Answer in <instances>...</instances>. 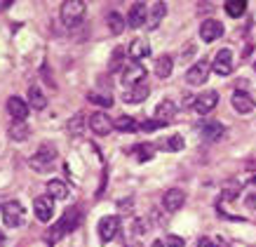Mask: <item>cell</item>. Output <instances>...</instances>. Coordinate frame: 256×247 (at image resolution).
Segmentation results:
<instances>
[{
    "label": "cell",
    "mask_w": 256,
    "mask_h": 247,
    "mask_svg": "<svg viewBox=\"0 0 256 247\" xmlns=\"http://www.w3.org/2000/svg\"><path fill=\"white\" fill-rule=\"evenodd\" d=\"M85 12H87V5L85 3H80V0H66V3H62V22H64V26L73 29V26L82 24Z\"/></svg>",
    "instance_id": "1"
},
{
    "label": "cell",
    "mask_w": 256,
    "mask_h": 247,
    "mask_svg": "<svg viewBox=\"0 0 256 247\" xmlns=\"http://www.w3.org/2000/svg\"><path fill=\"white\" fill-rule=\"evenodd\" d=\"M54 160H56V148L52 146V144H42V146L38 148V153L31 155L28 165H31V170H36V172H50L54 167V165H52Z\"/></svg>",
    "instance_id": "2"
},
{
    "label": "cell",
    "mask_w": 256,
    "mask_h": 247,
    "mask_svg": "<svg viewBox=\"0 0 256 247\" xmlns=\"http://www.w3.org/2000/svg\"><path fill=\"white\" fill-rule=\"evenodd\" d=\"M0 216H2V224L8 228H19L24 224V216H26V209L19 200H10L0 207Z\"/></svg>",
    "instance_id": "3"
},
{
    "label": "cell",
    "mask_w": 256,
    "mask_h": 247,
    "mask_svg": "<svg viewBox=\"0 0 256 247\" xmlns=\"http://www.w3.org/2000/svg\"><path fill=\"white\" fill-rule=\"evenodd\" d=\"M216 104H218V92L210 90V92L198 94V99L193 101V111L200 113V116H207V113H212L216 108Z\"/></svg>",
    "instance_id": "4"
},
{
    "label": "cell",
    "mask_w": 256,
    "mask_h": 247,
    "mask_svg": "<svg viewBox=\"0 0 256 247\" xmlns=\"http://www.w3.org/2000/svg\"><path fill=\"white\" fill-rule=\"evenodd\" d=\"M33 212H36V216H38L40 221L47 224V221L54 216V200H52L50 195H40V198L33 200Z\"/></svg>",
    "instance_id": "5"
},
{
    "label": "cell",
    "mask_w": 256,
    "mask_h": 247,
    "mask_svg": "<svg viewBox=\"0 0 256 247\" xmlns=\"http://www.w3.org/2000/svg\"><path fill=\"white\" fill-rule=\"evenodd\" d=\"M207 78H210V64L198 62V64H193V66L188 69L186 83L188 85H193V87H198V85H202V83H207Z\"/></svg>",
    "instance_id": "6"
},
{
    "label": "cell",
    "mask_w": 256,
    "mask_h": 247,
    "mask_svg": "<svg viewBox=\"0 0 256 247\" xmlns=\"http://www.w3.org/2000/svg\"><path fill=\"white\" fill-rule=\"evenodd\" d=\"M90 127H92L94 134H99V137H106L110 130H116V123L110 120L104 111H96L92 118H90Z\"/></svg>",
    "instance_id": "7"
},
{
    "label": "cell",
    "mask_w": 256,
    "mask_h": 247,
    "mask_svg": "<svg viewBox=\"0 0 256 247\" xmlns=\"http://www.w3.org/2000/svg\"><path fill=\"white\" fill-rule=\"evenodd\" d=\"M212 69L216 71L218 76H230V71H233V52L230 50H218L214 62H212Z\"/></svg>",
    "instance_id": "8"
},
{
    "label": "cell",
    "mask_w": 256,
    "mask_h": 247,
    "mask_svg": "<svg viewBox=\"0 0 256 247\" xmlns=\"http://www.w3.org/2000/svg\"><path fill=\"white\" fill-rule=\"evenodd\" d=\"M224 36V24L216 22V19H204L200 26V38L204 43H214L216 38Z\"/></svg>",
    "instance_id": "9"
},
{
    "label": "cell",
    "mask_w": 256,
    "mask_h": 247,
    "mask_svg": "<svg viewBox=\"0 0 256 247\" xmlns=\"http://www.w3.org/2000/svg\"><path fill=\"white\" fill-rule=\"evenodd\" d=\"M230 104H233V108L238 111V113H242V116H247V113H252L256 108V101L252 94L247 92H233V97H230Z\"/></svg>",
    "instance_id": "10"
},
{
    "label": "cell",
    "mask_w": 256,
    "mask_h": 247,
    "mask_svg": "<svg viewBox=\"0 0 256 247\" xmlns=\"http://www.w3.org/2000/svg\"><path fill=\"white\" fill-rule=\"evenodd\" d=\"M184 202H186V193H184L181 188H170V191L162 195V207L167 209V212H178V209L184 207Z\"/></svg>",
    "instance_id": "11"
},
{
    "label": "cell",
    "mask_w": 256,
    "mask_h": 247,
    "mask_svg": "<svg viewBox=\"0 0 256 247\" xmlns=\"http://www.w3.org/2000/svg\"><path fill=\"white\" fill-rule=\"evenodd\" d=\"M118 228H120V219L118 216H104L99 221V238L101 242H110V240L116 238Z\"/></svg>",
    "instance_id": "12"
},
{
    "label": "cell",
    "mask_w": 256,
    "mask_h": 247,
    "mask_svg": "<svg viewBox=\"0 0 256 247\" xmlns=\"http://www.w3.org/2000/svg\"><path fill=\"white\" fill-rule=\"evenodd\" d=\"M8 113L14 118L16 123H24L26 116H28V104H26L24 99H19V97H10L8 99Z\"/></svg>",
    "instance_id": "13"
},
{
    "label": "cell",
    "mask_w": 256,
    "mask_h": 247,
    "mask_svg": "<svg viewBox=\"0 0 256 247\" xmlns=\"http://www.w3.org/2000/svg\"><path fill=\"white\" fill-rule=\"evenodd\" d=\"M144 78H146V69L141 66V64H134V66H130V69L122 71V83L130 87H136L144 83Z\"/></svg>",
    "instance_id": "14"
},
{
    "label": "cell",
    "mask_w": 256,
    "mask_h": 247,
    "mask_svg": "<svg viewBox=\"0 0 256 247\" xmlns=\"http://www.w3.org/2000/svg\"><path fill=\"white\" fill-rule=\"evenodd\" d=\"M174 116H176V104H174L172 99H164V101H160V104L156 106V120H160L162 125L172 123Z\"/></svg>",
    "instance_id": "15"
},
{
    "label": "cell",
    "mask_w": 256,
    "mask_h": 247,
    "mask_svg": "<svg viewBox=\"0 0 256 247\" xmlns=\"http://www.w3.org/2000/svg\"><path fill=\"white\" fill-rule=\"evenodd\" d=\"M146 3H132V8H130V19L127 24L132 26V29H141V24H148V17H146Z\"/></svg>",
    "instance_id": "16"
},
{
    "label": "cell",
    "mask_w": 256,
    "mask_h": 247,
    "mask_svg": "<svg viewBox=\"0 0 256 247\" xmlns=\"http://www.w3.org/2000/svg\"><path fill=\"white\" fill-rule=\"evenodd\" d=\"M148 54H150V45H148L146 38H134L132 43H130V57H132L134 62L146 59Z\"/></svg>",
    "instance_id": "17"
},
{
    "label": "cell",
    "mask_w": 256,
    "mask_h": 247,
    "mask_svg": "<svg viewBox=\"0 0 256 247\" xmlns=\"http://www.w3.org/2000/svg\"><path fill=\"white\" fill-rule=\"evenodd\" d=\"M59 226L64 228V233H70V231H76L80 226V212L76 207H68L66 212L62 214V221H59Z\"/></svg>",
    "instance_id": "18"
},
{
    "label": "cell",
    "mask_w": 256,
    "mask_h": 247,
    "mask_svg": "<svg viewBox=\"0 0 256 247\" xmlns=\"http://www.w3.org/2000/svg\"><path fill=\"white\" fill-rule=\"evenodd\" d=\"M47 195L52 200H66L68 198V186L64 184L62 179H52V181H47Z\"/></svg>",
    "instance_id": "19"
},
{
    "label": "cell",
    "mask_w": 256,
    "mask_h": 247,
    "mask_svg": "<svg viewBox=\"0 0 256 247\" xmlns=\"http://www.w3.org/2000/svg\"><path fill=\"white\" fill-rule=\"evenodd\" d=\"M148 94H150V90L146 85H136L122 94V101H127V104H141L144 99H148Z\"/></svg>",
    "instance_id": "20"
},
{
    "label": "cell",
    "mask_w": 256,
    "mask_h": 247,
    "mask_svg": "<svg viewBox=\"0 0 256 247\" xmlns=\"http://www.w3.org/2000/svg\"><path fill=\"white\" fill-rule=\"evenodd\" d=\"M164 15H167V5L164 3H153L150 5V17H148V29H158V24L162 22Z\"/></svg>",
    "instance_id": "21"
},
{
    "label": "cell",
    "mask_w": 256,
    "mask_h": 247,
    "mask_svg": "<svg viewBox=\"0 0 256 247\" xmlns=\"http://www.w3.org/2000/svg\"><path fill=\"white\" fill-rule=\"evenodd\" d=\"M172 69H174V59H172L170 54H162V57L156 62V76L158 78H170Z\"/></svg>",
    "instance_id": "22"
},
{
    "label": "cell",
    "mask_w": 256,
    "mask_h": 247,
    "mask_svg": "<svg viewBox=\"0 0 256 247\" xmlns=\"http://www.w3.org/2000/svg\"><path fill=\"white\" fill-rule=\"evenodd\" d=\"M116 130L118 132H124V134H132V132L141 130V123H136V120H134V118H130V116H120L116 120Z\"/></svg>",
    "instance_id": "23"
},
{
    "label": "cell",
    "mask_w": 256,
    "mask_h": 247,
    "mask_svg": "<svg viewBox=\"0 0 256 247\" xmlns=\"http://www.w3.org/2000/svg\"><path fill=\"white\" fill-rule=\"evenodd\" d=\"M28 106L31 108H45L47 106V97L42 94V90H40L38 85L28 87Z\"/></svg>",
    "instance_id": "24"
},
{
    "label": "cell",
    "mask_w": 256,
    "mask_h": 247,
    "mask_svg": "<svg viewBox=\"0 0 256 247\" xmlns=\"http://www.w3.org/2000/svg\"><path fill=\"white\" fill-rule=\"evenodd\" d=\"M226 10V15L228 17H233V19H238V17H242L244 12H247V3L244 0H228L224 5Z\"/></svg>",
    "instance_id": "25"
},
{
    "label": "cell",
    "mask_w": 256,
    "mask_h": 247,
    "mask_svg": "<svg viewBox=\"0 0 256 247\" xmlns=\"http://www.w3.org/2000/svg\"><path fill=\"white\" fill-rule=\"evenodd\" d=\"M202 137L207 141H216L224 137V125L221 123H210V125H204L202 127Z\"/></svg>",
    "instance_id": "26"
},
{
    "label": "cell",
    "mask_w": 256,
    "mask_h": 247,
    "mask_svg": "<svg viewBox=\"0 0 256 247\" xmlns=\"http://www.w3.org/2000/svg\"><path fill=\"white\" fill-rule=\"evenodd\" d=\"M106 22H108V29H110V33H122L124 31V19H122V15L120 12H108V17H106Z\"/></svg>",
    "instance_id": "27"
},
{
    "label": "cell",
    "mask_w": 256,
    "mask_h": 247,
    "mask_svg": "<svg viewBox=\"0 0 256 247\" xmlns=\"http://www.w3.org/2000/svg\"><path fill=\"white\" fill-rule=\"evenodd\" d=\"M28 134H31V130H28V125L26 123H14L12 127H10V139H14V141L26 139Z\"/></svg>",
    "instance_id": "28"
},
{
    "label": "cell",
    "mask_w": 256,
    "mask_h": 247,
    "mask_svg": "<svg viewBox=\"0 0 256 247\" xmlns=\"http://www.w3.org/2000/svg\"><path fill=\"white\" fill-rule=\"evenodd\" d=\"M184 146H186V141H184L181 134H172L170 139L160 144V148H164V151H181Z\"/></svg>",
    "instance_id": "29"
},
{
    "label": "cell",
    "mask_w": 256,
    "mask_h": 247,
    "mask_svg": "<svg viewBox=\"0 0 256 247\" xmlns=\"http://www.w3.org/2000/svg\"><path fill=\"white\" fill-rule=\"evenodd\" d=\"M153 153H156V146H153V144H136V158H139L141 162L150 160Z\"/></svg>",
    "instance_id": "30"
},
{
    "label": "cell",
    "mask_w": 256,
    "mask_h": 247,
    "mask_svg": "<svg viewBox=\"0 0 256 247\" xmlns=\"http://www.w3.org/2000/svg\"><path fill=\"white\" fill-rule=\"evenodd\" d=\"M87 99L92 101V104H96V106H106V108L113 104V97H110V94H99V92H90Z\"/></svg>",
    "instance_id": "31"
},
{
    "label": "cell",
    "mask_w": 256,
    "mask_h": 247,
    "mask_svg": "<svg viewBox=\"0 0 256 247\" xmlns=\"http://www.w3.org/2000/svg\"><path fill=\"white\" fill-rule=\"evenodd\" d=\"M82 125H85V116L78 113L76 118H70L68 120V132L70 134H80V132H82Z\"/></svg>",
    "instance_id": "32"
},
{
    "label": "cell",
    "mask_w": 256,
    "mask_h": 247,
    "mask_svg": "<svg viewBox=\"0 0 256 247\" xmlns=\"http://www.w3.org/2000/svg\"><path fill=\"white\" fill-rule=\"evenodd\" d=\"M198 247H228V245L224 242V238L212 240V238H207V235H202V238H198Z\"/></svg>",
    "instance_id": "33"
},
{
    "label": "cell",
    "mask_w": 256,
    "mask_h": 247,
    "mask_svg": "<svg viewBox=\"0 0 256 247\" xmlns=\"http://www.w3.org/2000/svg\"><path fill=\"white\" fill-rule=\"evenodd\" d=\"M164 245L167 247H186V240L181 238V235H174V233H172V235H167Z\"/></svg>",
    "instance_id": "34"
},
{
    "label": "cell",
    "mask_w": 256,
    "mask_h": 247,
    "mask_svg": "<svg viewBox=\"0 0 256 247\" xmlns=\"http://www.w3.org/2000/svg\"><path fill=\"white\" fill-rule=\"evenodd\" d=\"M158 127H162V123H160V120H156V118H153V120H144V123H141V130H144V132H156Z\"/></svg>",
    "instance_id": "35"
},
{
    "label": "cell",
    "mask_w": 256,
    "mask_h": 247,
    "mask_svg": "<svg viewBox=\"0 0 256 247\" xmlns=\"http://www.w3.org/2000/svg\"><path fill=\"white\" fill-rule=\"evenodd\" d=\"M249 188H252V195L247 198V205H256V177H252V181H249Z\"/></svg>",
    "instance_id": "36"
},
{
    "label": "cell",
    "mask_w": 256,
    "mask_h": 247,
    "mask_svg": "<svg viewBox=\"0 0 256 247\" xmlns=\"http://www.w3.org/2000/svg\"><path fill=\"white\" fill-rule=\"evenodd\" d=\"M2 10H10V3H8V0H0V12H2Z\"/></svg>",
    "instance_id": "37"
},
{
    "label": "cell",
    "mask_w": 256,
    "mask_h": 247,
    "mask_svg": "<svg viewBox=\"0 0 256 247\" xmlns=\"http://www.w3.org/2000/svg\"><path fill=\"white\" fill-rule=\"evenodd\" d=\"M150 247H164V245H162V242H160V240H156V242H153V245H150Z\"/></svg>",
    "instance_id": "38"
},
{
    "label": "cell",
    "mask_w": 256,
    "mask_h": 247,
    "mask_svg": "<svg viewBox=\"0 0 256 247\" xmlns=\"http://www.w3.org/2000/svg\"><path fill=\"white\" fill-rule=\"evenodd\" d=\"M2 242H5V235H2V231H0V245H2Z\"/></svg>",
    "instance_id": "39"
},
{
    "label": "cell",
    "mask_w": 256,
    "mask_h": 247,
    "mask_svg": "<svg viewBox=\"0 0 256 247\" xmlns=\"http://www.w3.org/2000/svg\"><path fill=\"white\" fill-rule=\"evenodd\" d=\"M254 71H256V64H254Z\"/></svg>",
    "instance_id": "40"
}]
</instances>
